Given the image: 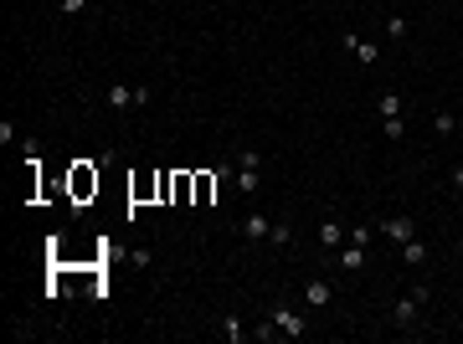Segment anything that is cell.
Instances as JSON below:
<instances>
[{
  "label": "cell",
  "mask_w": 463,
  "mask_h": 344,
  "mask_svg": "<svg viewBox=\"0 0 463 344\" xmlns=\"http://www.w3.org/2000/svg\"><path fill=\"white\" fill-rule=\"evenodd\" d=\"M103 103H109L113 113H124V108H144V103H150V88H129V83H109V88H103Z\"/></svg>",
  "instance_id": "cell-1"
},
{
  "label": "cell",
  "mask_w": 463,
  "mask_h": 344,
  "mask_svg": "<svg viewBox=\"0 0 463 344\" xmlns=\"http://www.w3.org/2000/svg\"><path fill=\"white\" fill-rule=\"evenodd\" d=\"M273 324H278V334H283V339H304V329H309L294 303H273Z\"/></svg>",
  "instance_id": "cell-2"
},
{
  "label": "cell",
  "mask_w": 463,
  "mask_h": 344,
  "mask_svg": "<svg viewBox=\"0 0 463 344\" xmlns=\"http://www.w3.org/2000/svg\"><path fill=\"white\" fill-rule=\"evenodd\" d=\"M422 309H427V303H422L412 288H407V298L391 303V324H396V329H417V313H422Z\"/></svg>",
  "instance_id": "cell-3"
},
{
  "label": "cell",
  "mask_w": 463,
  "mask_h": 344,
  "mask_svg": "<svg viewBox=\"0 0 463 344\" xmlns=\"http://www.w3.org/2000/svg\"><path fill=\"white\" fill-rule=\"evenodd\" d=\"M258 165H262L258 149H242V160H237V190L242 195H258V175H262Z\"/></svg>",
  "instance_id": "cell-4"
},
{
  "label": "cell",
  "mask_w": 463,
  "mask_h": 344,
  "mask_svg": "<svg viewBox=\"0 0 463 344\" xmlns=\"http://www.w3.org/2000/svg\"><path fill=\"white\" fill-rule=\"evenodd\" d=\"M340 47H345V51H355V57H361L366 67H376V62H381V47H376V42H366V36H355V31H345V36H340Z\"/></svg>",
  "instance_id": "cell-5"
},
{
  "label": "cell",
  "mask_w": 463,
  "mask_h": 344,
  "mask_svg": "<svg viewBox=\"0 0 463 344\" xmlns=\"http://www.w3.org/2000/svg\"><path fill=\"white\" fill-rule=\"evenodd\" d=\"M381 236H386V242H412V236H417V221H412V216H391V221H381Z\"/></svg>",
  "instance_id": "cell-6"
},
{
  "label": "cell",
  "mask_w": 463,
  "mask_h": 344,
  "mask_svg": "<svg viewBox=\"0 0 463 344\" xmlns=\"http://www.w3.org/2000/svg\"><path fill=\"white\" fill-rule=\"evenodd\" d=\"M304 303H309V309H329V303H335V288H329L324 277H314V283H304Z\"/></svg>",
  "instance_id": "cell-7"
},
{
  "label": "cell",
  "mask_w": 463,
  "mask_h": 344,
  "mask_svg": "<svg viewBox=\"0 0 463 344\" xmlns=\"http://www.w3.org/2000/svg\"><path fill=\"white\" fill-rule=\"evenodd\" d=\"M268 231H273V221L262 216V211H253V216L242 221V236H247V242H268Z\"/></svg>",
  "instance_id": "cell-8"
},
{
  "label": "cell",
  "mask_w": 463,
  "mask_h": 344,
  "mask_svg": "<svg viewBox=\"0 0 463 344\" xmlns=\"http://www.w3.org/2000/svg\"><path fill=\"white\" fill-rule=\"evenodd\" d=\"M335 257H340V268H345V272H361V268H366V247H361V242H350V247H340V252H335Z\"/></svg>",
  "instance_id": "cell-9"
},
{
  "label": "cell",
  "mask_w": 463,
  "mask_h": 344,
  "mask_svg": "<svg viewBox=\"0 0 463 344\" xmlns=\"http://www.w3.org/2000/svg\"><path fill=\"white\" fill-rule=\"evenodd\" d=\"M217 185H221V175H217V170H211V175H196V206H211Z\"/></svg>",
  "instance_id": "cell-10"
},
{
  "label": "cell",
  "mask_w": 463,
  "mask_h": 344,
  "mask_svg": "<svg viewBox=\"0 0 463 344\" xmlns=\"http://www.w3.org/2000/svg\"><path fill=\"white\" fill-rule=\"evenodd\" d=\"M247 334H253V329H247L242 319H237V313H227V319H221V339H227V344H242Z\"/></svg>",
  "instance_id": "cell-11"
},
{
  "label": "cell",
  "mask_w": 463,
  "mask_h": 344,
  "mask_svg": "<svg viewBox=\"0 0 463 344\" xmlns=\"http://www.w3.org/2000/svg\"><path fill=\"white\" fill-rule=\"evenodd\" d=\"M402 262H407V268H422V262H427V247H422L417 236H412V242H402Z\"/></svg>",
  "instance_id": "cell-12"
},
{
  "label": "cell",
  "mask_w": 463,
  "mask_h": 344,
  "mask_svg": "<svg viewBox=\"0 0 463 344\" xmlns=\"http://www.w3.org/2000/svg\"><path fill=\"white\" fill-rule=\"evenodd\" d=\"M320 247L340 252V221H320Z\"/></svg>",
  "instance_id": "cell-13"
},
{
  "label": "cell",
  "mask_w": 463,
  "mask_h": 344,
  "mask_svg": "<svg viewBox=\"0 0 463 344\" xmlns=\"http://www.w3.org/2000/svg\"><path fill=\"white\" fill-rule=\"evenodd\" d=\"M381 118H402V92H381Z\"/></svg>",
  "instance_id": "cell-14"
},
{
  "label": "cell",
  "mask_w": 463,
  "mask_h": 344,
  "mask_svg": "<svg viewBox=\"0 0 463 344\" xmlns=\"http://www.w3.org/2000/svg\"><path fill=\"white\" fill-rule=\"evenodd\" d=\"M453 129H458V118L448 113V108H438V113H432V134H443V139H448Z\"/></svg>",
  "instance_id": "cell-15"
},
{
  "label": "cell",
  "mask_w": 463,
  "mask_h": 344,
  "mask_svg": "<svg viewBox=\"0 0 463 344\" xmlns=\"http://www.w3.org/2000/svg\"><path fill=\"white\" fill-rule=\"evenodd\" d=\"M381 134H386L391 144H402V134H407V118H381Z\"/></svg>",
  "instance_id": "cell-16"
},
{
  "label": "cell",
  "mask_w": 463,
  "mask_h": 344,
  "mask_svg": "<svg viewBox=\"0 0 463 344\" xmlns=\"http://www.w3.org/2000/svg\"><path fill=\"white\" fill-rule=\"evenodd\" d=\"M268 242H273V247H288V242H294V227H288V221H273Z\"/></svg>",
  "instance_id": "cell-17"
},
{
  "label": "cell",
  "mask_w": 463,
  "mask_h": 344,
  "mask_svg": "<svg viewBox=\"0 0 463 344\" xmlns=\"http://www.w3.org/2000/svg\"><path fill=\"white\" fill-rule=\"evenodd\" d=\"M253 339H258V344H268V339H278V324H273V313H268V319H258V329H253Z\"/></svg>",
  "instance_id": "cell-18"
},
{
  "label": "cell",
  "mask_w": 463,
  "mask_h": 344,
  "mask_svg": "<svg viewBox=\"0 0 463 344\" xmlns=\"http://www.w3.org/2000/svg\"><path fill=\"white\" fill-rule=\"evenodd\" d=\"M407 31H412V21H407V16H391V21H386V36H391V42H402Z\"/></svg>",
  "instance_id": "cell-19"
},
{
  "label": "cell",
  "mask_w": 463,
  "mask_h": 344,
  "mask_svg": "<svg viewBox=\"0 0 463 344\" xmlns=\"http://www.w3.org/2000/svg\"><path fill=\"white\" fill-rule=\"evenodd\" d=\"M72 185H77V195H88V190H98V175H88V170H77V175H72Z\"/></svg>",
  "instance_id": "cell-20"
},
{
  "label": "cell",
  "mask_w": 463,
  "mask_h": 344,
  "mask_svg": "<svg viewBox=\"0 0 463 344\" xmlns=\"http://www.w3.org/2000/svg\"><path fill=\"white\" fill-rule=\"evenodd\" d=\"M88 6H93V0H57V10H62V16H83Z\"/></svg>",
  "instance_id": "cell-21"
},
{
  "label": "cell",
  "mask_w": 463,
  "mask_h": 344,
  "mask_svg": "<svg viewBox=\"0 0 463 344\" xmlns=\"http://www.w3.org/2000/svg\"><path fill=\"white\" fill-rule=\"evenodd\" d=\"M453 190H463V165L453 170Z\"/></svg>",
  "instance_id": "cell-22"
},
{
  "label": "cell",
  "mask_w": 463,
  "mask_h": 344,
  "mask_svg": "<svg viewBox=\"0 0 463 344\" xmlns=\"http://www.w3.org/2000/svg\"><path fill=\"white\" fill-rule=\"evenodd\" d=\"M458 252H463V236H458Z\"/></svg>",
  "instance_id": "cell-23"
}]
</instances>
